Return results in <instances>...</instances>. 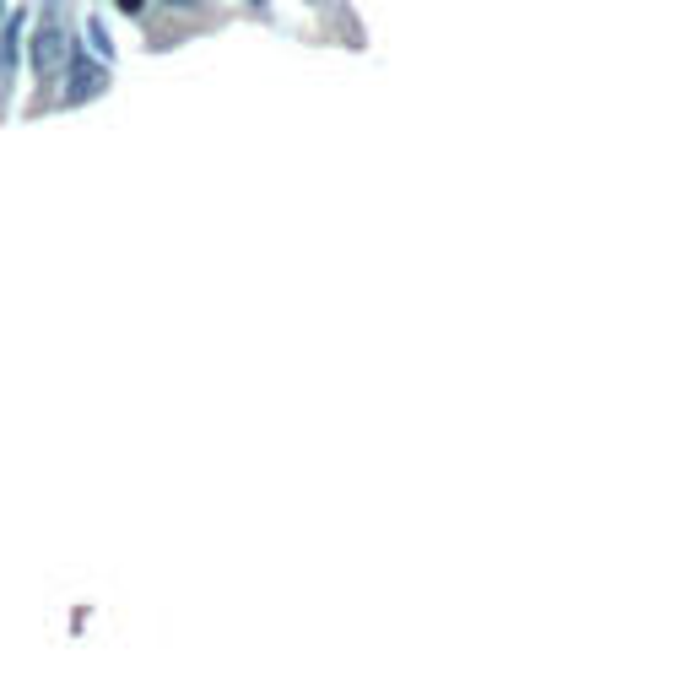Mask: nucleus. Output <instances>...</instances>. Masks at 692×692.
I'll return each instance as SVG.
<instances>
[{"label": "nucleus", "instance_id": "nucleus-1", "mask_svg": "<svg viewBox=\"0 0 692 692\" xmlns=\"http://www.w3.org/2000/svg\"><path fill=\"white\" fill-rule=\"evenodd\" d=\"M71 44H76V33H71V22H65V0H44V6H38V28L28 38V60H33L38 87H60Z\"/></svg>", "mask_w": 692, "mask_h": 692}, {"label": "nucleus", "instance_id": "nucleus-5", "mask_svg": "<svg viewBox=\"0 0 692 692\" xmlns=\"http://www.w3.org/2000/svg\"><path fill=\"white\" fill-rule=\"evenodd\" d=\"M146 6H152V0H114L119 17H146Z\"/></svg>", "mask_w": 692, "mask_h": 692}, {"label": "nucleus", "instance_id": "nucleus-6", "mask_svg": "<svg viewBox=\"0 0 692 692\" xmlns=\"http://www.w3.org/2000/svg\"><path fill=\"white\" fill-rule=\"evenodd\" d=\"M168 6H179V11H201V0H168Z\"/></svg>", "mask_w": 692, "mask_h": 692}, {"label": "nucleus", "instance_id": "nucleus-2", "mask_svg": "<svg viewBox=\"0 0 692 692\" xmlns=\"http://www.w3.org/2000/svg\"><path fill=\"white\" fill-rule=\"evenodd\" d=\"M103 87H109V60H98V55L87 60V44H71L60 103H65V109H76V103H87V98H103Z\"/></svg>", "mask_w": 692, "mask_h": 692}, {"label": "nucleus", "instance_id": "nucleus-8", "mask_svg": "<svg viewBox=\"0 0 692 692\" xmlns=\"http://www.w3.org/2000/svg\"><path fill=\"white\" fill-rule=\"evenodd\" d=\"M319 6H336V0H319Z\"/></svg>", "mask_w": 692, "mask_h": 692}, {"label": "nucleus", "instance_id": "nucleus-3", "mask_svg": "<svg viewBox=\"0 0 692 692\" xmlns=\"http://www.w3.org/2000/svg\"><path fill=\"white\" fill-rule=\"evenodd\" d=\"M22 17H11L6 28H0V103H6V87H11V71H17V60H22Z\"/></svg>", "mask_w": 692, "mask_h": 692}, {"label": "nucleus", "instance_id": "nucleus-7", "mask_svg": "<svg viewBox=\"0 0 692 692\" xmlns=\"http://www.w3.org/2000/svg\"><path fill=\"white\" fill-rule=\"evenodd\" d=\"M0 28H6V0H0Z\"/></svg>", "mask_w": 692, "mask_h": 692}, {"label": "nucleus", "instance_id": "nucleus-4", "mask_svg": "<svg viewBox=\"0 0 692 692\" xmlns=\"http://www.w3.org/2000/svg\"><path fill=\"white\" fill-rule=\"evenodd\" d=\"M87 38H92V55H98V60H114V38H109V28H103L98 17L87 22Z\"/></svg>", "mask_w": 692, "mask_h": 692}]
</instances>
